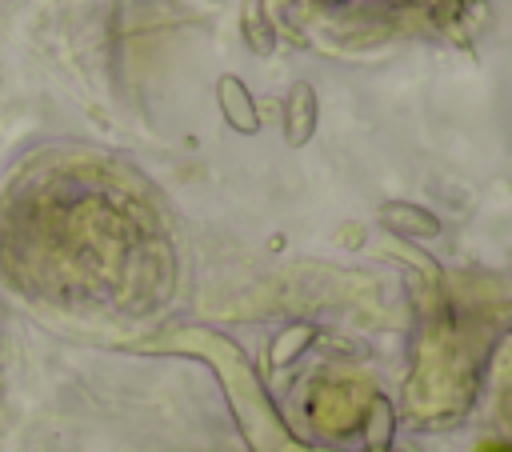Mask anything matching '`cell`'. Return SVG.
<instances>
[]
</instances>
